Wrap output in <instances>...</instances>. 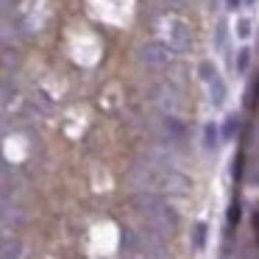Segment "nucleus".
<instances>
[{"instance_id":"1","label":"nucleus","mask_w":259,"mask_h":259,"mask_svg":"<svg viewBox=\"0 0 259 259\" xmlns=\"http://www.w3.org/2000/svg\"><path fill=\"white\" fill-rule=\"evenodd\" d=\"M131 179L137 181L142 192H153V195H187L190 190V181L173 167H159V164H151V162H137L134 170H131Z\"/></svg>"},{"instance_id":"2","label":"nucleus","mask_w":259,"mask_h":259,"mask_svg":"<svg viewBox=\"0 0 259 259\" xmlns=\"http://www.w3.org/2000/svg\"><path fill=\"white\" fill-rule=\"evenodd\" d=\"M134 206H137V212H140V218L148 223V229L156 231L159 237H170L176 231V212L167 203V198L137 190Z\"/></svg>"},{"instance_id":"3","label":"nucleus","mask_w":259,"mask_h":259,"mask_svg":"<svg viewBox=\"0 0 259 259\" xmlns=\"http://www.w3.org/2000/svg\"><path fill=\"white\" fill-rule=\"evenodd\" d=\"M137 59H140V64L148 70H164L173 62V51H170L164 42H145V45H140V51H137Z\"/></svg>"},{"instance_id":"4","label":"nucleus","mask_w":259,"mask_h":259,"mask_svg":"<svg viewBox=\"0 0 259 259\" xmlns=\"http://www.w3.org/2000/svg\"><path fill=\"white\" fill-rule=\"evenodd\" d=\"M164 31H167V48L173 53L190 51V28H187V23H181L179 17H170Z\"/></svg>"},{"instance_id":"5","label":"nucleus","mask_w":259,"mask_h":259,"mask_svg":"<svg viewBox=\"0 0 259 259\" xmlns=\"http://www.w3.org/2000/svg\"><path fill=\"white\" fill-rule=\"evenodd\" d=\"M162 134H164V140H167L170 148H176L181 140H184V125L179 123V117H176V114H164V120H162Z\"/></svg>"},{"instance_id":"6","label":"nucleus","mask_w":259,"mask_h":259,"mask_svg":"<svg viewBox=\"0 0 259 259\" xmlns=\"http://www.w3.org/2000/svg\"><path fill=\"white\" fill-rule=\"evenodd\" d=\"M206 81H209V92H212V103H214V106H220V103L226 101V84L220 81L218 73H214L212 78H206Z\"/></svg>"},{"instance_id":"7","label":"nucleus","mask_w":259,"mask_h":259,"mask_svg":"<svg viewBox=\"0 0 259 259\" xmlns=\"http://www.w3.org/2000/svg\"><path fill=\"white\" fill-rule=\"evenodd\" d=\"M203 145H206V151H214L218 148V125L209 123L206 128H203Z\"/></svg>"},{"instance_id":"8","label":"nucleus","mask_w":259,"mask_h":259,"mask_svg":"<svg viewBox=\"0 0 259 259\" xmlns=\"http://www.w3.org/2000/svg\"><path fill=\"white\" fill-rule=\"evenodd\" d=\"M206 242V223H195V248H203Z\"/></svg>"},{"instance_id":"9","label":"nucleus","mask_w":259,"mask_h":259,"mask_svg":"<svg viewBox=\"0 0 259 259\" xmlns=\"http://www.w3.org/2000/svg\"><path fill=\"white\" fill-rule=\"evenodd\" d=\"M237 67H240V70L248 67V51H240V62H237Z\"/></svg>"},{"instance_id":"10","label":"nucleus","mask_w":259,"mask_h":259,"mask_svg":"<svg viewBox=\"0 0 259 259\" xmlns=\"http://www.w3.org/2000/svg\"><path fill=\"white\" fill-rule=\"evenodd\" d=\"M6 179H9V170H6V164L0 162V190H3V184H6Z\"/></svg>"},{"instance_id":"11","label":"nucleus","mask_w":259,"mask_h":259,"mask_svg":"<svg viewBox=\"0 0 259 259\" xmlns=\"http://www.w3.org/2000/svg\"><path fill=\"white\" fill-rule=\"evenodd\" d=\"M248 34H251V25L242 20V23H240V36H248Z\"/></svg>"},{"instance_id":"12","label":"nucleus","mask_w":259,"mask_h":259,"mask_svg":"<svg viewBox=\"0 0 259 259\" xmlns=\"http://www.w3.org/2000/svg\"><path fill=\"white\" fill-rule=\"evenodd\" d=\"M231 131H234V117H231V120H229V123H226V137H229V134H231Z\"/></svg>"},{"instance_id":"13","label":"nucleus","mask_w":259,"mask_h":259,"mask_svg":"<svg viewBox=\"0 0 259 259\" xmlns=\"http://www.w3.org/2000/svg\"><path fill=\"white\" fill-rule=\"evenodd\" d=\"M226 3H229V9H237V6H240V0H226Z\"/></svg>"},{"instance_id":"14","label":"nucleus","mask_w":259,"mask_h":259,"mask_svg":"<svg viewBox=\"0 0 259 259\" xmlns=\"http://www.w3.org/2000/svg\"><path fill=\"white\" fill-rule=\"evenodd\" d=\"M6 242H9V240H6V237H3V234H0V251L6 248Z\"/></svg>"},{"instance_id":"15","label":"nucleus","mask_w":259,"mask_h":259,"mask_svg":"<svg viewBox=\"0 0 259 259\" xmlns=\"http://www.w3.org/2000/svg\"><path fill=\"white\" fill-rule=\"evenodd\" d=\"M176 3H187V0H176Z\"/></svg>"}]
</instances>
